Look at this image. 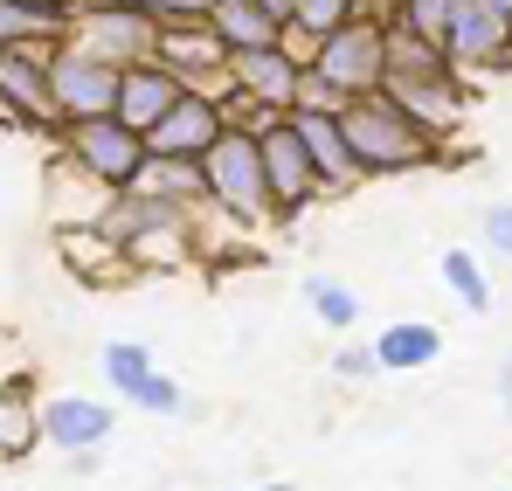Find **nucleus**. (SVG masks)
<instances>
[{
    "label": "nucleus",
    "instance_id": "1",
    "mask_svg": "<svg viewBox=\"0 0 512 491\" xmlns=\"http://www.w3.org/2000/svg\"><path fill=\"white\" fill-rule=\"evenodd\" d=\"M340 132H346V153H353V166H360V180L416 173V166L443 160V132L423 125L409 104H395L388 90L346 97V104H340Z\"/></svg>",
    "mask_w": 512,
    "mask_h": 491
},
{
    "label": "nucleus",
    "instance_id": "2",
    "mask_svg": "<svg viewBox=\"0 0 512 491\" xmlns=\"http://www.w3.org/2000/svg\"><path fill=\"white\" fill-rule=\"evenodd\" d=\"M381 90H388L395 104H409L423 125H436L443 139H450V125H457L464 104H471V90L450 70V56H443L436 42L402 35V28H388V77H381Z\"/></svg>",
    "mask_w": 512,
    "mask_h": 491
},
{
    "label": "nucleus",
    "instance_id": "3",
    "mask_svg": "<svg viewBox=\"0 0 512 491\" xmlns=\"http://www.w3.org/2000/svg\"><path fill=\"white\" fill-rule=\"evenodd\" d=\"M201 187H208V208L236 229L270 222V180H263V153H256V132H222L208 153H201Z\"/></svg>",
    "mask_w": 512,
    "mask_h": 491
},
{
    "label": "nucleus",
    "instance_id": "4",
    "mask_svg": "<svg viewBox=\"0 0 512 491\" xmlns=\"http://www.w3.org/2000/svg\"><path fill=\"white\" fill-rule=\"evenodd\" d=\"M388 77V21H346L333 35H319V56H312V83L326 90V104L340 111L346 97H367Z\"/></svg>",
    "mask_w": 512,
    "mask_h": 491
},
{
    "label": "nucleus",
    "instance_id": "5",
    "mask_svg": "<svg viewBox=\"0 0 512 491\" xmlns=\"http://www.w3.org/2000/svg\"><path fill=\"white\" fill-rule=\"evenodd\" d=\"M63 42H77V49L118 63V70H132V63H153L160 21L139 14V7H125V0H84V7L63 21Z\"/></svg>",
    "mask_w": 512,
    "mask_h": 491
},
{
    "label": "nucleus",
    "instance_id": "6",
    "mask_svg": "<svg viewBox=\"0 0 512 491\" xmlns=\"http://www.w3.org/2000/svg\"><path fill=\"white\" fill-rule=\"evenodd\" d=\"M56 132H63V160L84 166L104 194H125L146 173V160H153L146 139L132 125H118V118H84V125H56Z\"/></svg>",
    "mask_w": 512,
    "mask_h": 491
},
{
    "label": "nucleus",
    "instance_id": "7",
    "mask_svg": "<svg viewBox=\"0 0 512 491\" xmlns=\"http://www.w3.org/2000/svg\"><path fill=\"white\" fill-rule=\"evenodd\" d=\"M118 63L90 56L77 42H56L49 49V104H56V125H84V118H111L118 111Z\"/></svg>",
    "mask_w": 512,
    "mask_h": 491
},
{
    "label": "nucleus",
    "instance_id": "8",
    "mask_svg": "<svg viewBox=\"0 0 512 491\" xmlns=\"http://www.w3.org/2000/svg\"><path fill=\"white\" fill-rule=\"evenodd\" d=\"M256 153H263V180H270V222H298L312 201H326V187L312 173V153L298 146L291 125H270L256 139Z\"/></svg>",
    "mask_w": 512,
    "mask_h": 491
},
{
    "label": "nucleus",
    "instance_id": "9",
    "mask_svg": "<svg viewBox=\"0 0 512 491\" xmlns=\"http://www.w3.org/2000/svg\"><path fill=\"white\" fill-rule=\"evenodd\" d=\"M443 56L457 77H485V70H506L512 63V14L485 7V0H464L443 28Z\"/></svg>",
    "mask_w": 512,
    "mask_h": 491
},
{
    "label": "nucleus",
    "instance_id": "10",
    "mask_svg": "<svg viewBox=\"0 0 512 491\" xmlns=\"http://www.w3.org/2000/svg\"><path fill=\"white\" fill-rule=\"evenodd\" d=\"M153 63H167L173 77L187 83V90H201V97H222L229 90V49L215 42L208 21H167Z\"/></svg>",
    "mask_w": 512,
    "mask_h": 491
},
{
    "label": "nucleus",
    "instance_id": "11",
    "mask_svg": "<svg viewBox=\"0 0 512 491\" xmlns=\"http://www.w3.org/2000/svg\"><path fill=\"white\" fill-rule=\"evenodd\" d=\"M111 436H118V409L97 402V395H49V402H42V443L63 450V457L104 450Z\"/></svg>",
    "mask_w": 512,
    "mask_h": 491
},
{
    "label": "nucleus",
    "instance_id": "12",
    "mask_svg": "<svg viewBox=\"0 0 512 491\" xmlns=\"http://www.w3.org/2000/svg\"><path fill=\"white\" fill-rule=\"evenodd\" d=\"M222 132H229V125H222V104L201 97V90H187L167 118L146 132V153H153V160H194V166H201V153H208Z\"/></svg>",
    "mask_w": 512,
    "mask_h": 491
},
{
    "label": "nucleus",
    "instance_id": "13",
    "mask_svg": "<svg viewBox=\"0 0 512 491\" xmlns=\"http://www.w3.org/2000/svg\"><path fill=\"white\" fill-rule=\"evenodd\" d=\"M284 125H291V132H298V146L312 153V173H319V187H326V194L360 187V166H353V153H346L340 111H312V104H298Z\"/></svg>",
    "mask_w": 512,
    "mask_h": 491
},
{
    "label": "nucleus",
    "instance_id": "14",
    "mask_svg": "<svg viewBox=\"0 0 512 491\" xmlns=\"http://www.w3.org/2000/svg\"><path fill=\"white\" fill-rule=\"evenodd\" d=\"M49 49L56 42H28V49H0V97L21 111V125H56V104H49Z\"/></svg>",
    "mask_w": 512,
    "mask_h": 491
},
{
    "label": "nucleus",
    "instance_id": "15",
    "mask_svg": "<svg viewBox=\"0 0 512 491\" xmlns=\"http://www.w3.org/2000/svg\"><path fill=\"white\" fill-rule=\"evenodd\" d=\"M180 97H187V83L173 77L167 63H132V70L118 77V111H111V118H118V125H132V132L146 139V132L167 118Z\"/></svg>",
    "mask_w": 512,
    "mask_h": 491
},
{
    "label": "nucleus",
    "instance_id": "16",
    "mask_svg": "<svg viewBox=\"0 0 512 491\" xmlns=\"http://www.w3.org/2000/svg\"><path fill=\"white\" fill-rule=\"evenodd\" d=\"M298 63L284 56V49H243V56H229V90H243L256 104H270L277 118H291L298 111Z\"/></svg>",
    "mask_w": 512,
    "mask_h": 491
},
{
    "label": "nucleus",
    "instance_id": "17",
    "mask_svg": "<svg viewBox=\"0 0 512 491\" xmlns=\"http://www.w3.org/2000/svg\"><path fill=\"white\" fill-rule=\"evenodd\" d=\"M42 187H49V215H56V229H63V236L97 229V215H104V201H111V194L90 180L84 166H70L63 153L49 160V180H42Z\"/></svg>",
    "mask_w": 512,
    "mask_h": 491
},
{
    "label": "nucleus",
    "instance_id": "18",
    "mask_svg": "<svg viewBox=\"0 0 512 491\" xmlns=\"http://www.w3.org/2000/svg\"><path fill=\"white\" fill-rule=\"evenodd\" d=\"M28 450H42L35 374H7V381H0V464H21Z\"/></svg>",
    "mask_w": 512,
    "mask_h": 491
},
{
    "label": "nucleus",
    "instance_id": "19",
    "mask_svg": "<svg viewBox=\"0 0 512 491\" xmlns=\"http://www.w3.org/2000/svg\"><path fill=\"white\" fill-rule=\"evenodd\" d=\"M208 28H215V42H222L229 56H243V49H277V35H284V21L263 14L256 0H215V7H208Z\"/></svg>",
    "mask_w": 512,
    "mask_h": 491
},
{
    "label": "nucleus",
    "instance_id": "20",
    "mask_svg": "<svg viewBox=\"0 0 512 491\" xmlns=\"http://www.w3.org/2000/svg\"><path fill=\"white\" fill-rule=\"evenodd\" d=\"M443 353V332L423 326V319H402V326H388L374 339V360H381V374H409V367H429Z\"/></svg>",
    "mask_w": 512,
    "mask_h": 491
},
{
    "label": "nucleus",
    "instance_id": "21",
    "mask_svg": "<svg viewBox=\"0 0 512 491\" xmlns=\"http://www.w3.org/2000/svg\"><path fill=\"white\" fill-rule=\"evenodd\" d=\"M132 187L153 194V201H173V208H208V187H201V166L194 160H146V173Z\"/></svg>",
    "mask_w": 512,
    "mask_h": 491
},
{
    "label": "nucleus",
    "instance_id": "22",
    "mask_svg": "<svg viewBox=\"0 0 512 491\" xmlns=\"http://www.w3.org/2000/svg\"><path fill=\"white\" fill-rule=\"evenodd\" d=\"M305 305H312V319H319L326 332H353L360 326V291L340 284V277H326V270L305 277Z\"/></svg>",
    "mask_w": 512,
    "mask_h": 491
},
{
    "label": "nucleus",
    "instance_id": "23",
    "mask_svg": "<svg viewBox=\"0 0 512 491\" xmlns=\"http://www.w3.org/2000/svg\"><path fill=\"white\" fill-rule=\"evenodd\" d=\"M97 367H104V381L125 395V388H139L146 374H160V360H153V346H139V339H104V353H97Z\"/></svg>",
    "mask_w": 512,
    "mask_h": 491
},
{
    "label": "nucleus",
    "instance_id": "24",
    "mask_svg": "<svg viewBox=\"0 0 512 491\" xmlns=\"http://www.w3.org/2000/svg\"><path fill=\"white\" fill-rule=\"evenodd\" d=\"M28 42H63V14H35L21 0H0V49H28Z\"/></svg>",
    "mask_w": 512,
    "mask_h": 491
},
{
    "label": "nucleus",
    "instance_id": "25",
    "mask_svg": "<svg viewBox=\"0 0 512 491\" xmlns=\"http://www.w3.org/2000/svg\"><path fill=\"white\" fill-rule=\"evenodd\" d=\"M436 270H443V284L464 298V312H492V284H485V270H478V256H471V249H443V256H436Z\"/></svg>",
    "mask_w": 512,
    "mask_h": 491
},
{
    "label": "nucleus",
    "instance_id": "26",
    "mask_svg": "<svg viewBox=\"0 0 512 491\" xmlns=\"http://www.w3.org/2000/svg\"><path fill=\"white\" fill-rule=\"evenodd\" d=\"M457 7H464V0H402L388 28H402V35H416V42H436V49H443V28H450Z\"/></svg>",
    "mask_w": 512,
    "mask_h": 491
},
{
    "label": "nucleus",
    "instance_id": "27",
    "mask_svg": "<svg viewBox=\"0 0 512 491\" xmlns=\"http://www.w3.org/2000/svg\"><path fill=\"white\" fill-rule=\"evenodd\" d=\"M118 402H125V409H139V415H180L187 395H180V381H173V374H146V381H139V388H125Z\"/></svg>",
    "mask_w": 512,
    "mask_h": 491
},
{
    "label": "nucleus",
    "instance_id": "28",
    "mask_svg": "<svg viewBox=\"0 0 512 491\" xmlns=\"http://www.w3.org/2000/svg\"><path fill=\"white\" fill-rule=\"evenodd\" d=\"M291 21L312 28V35H333V28H346V21H360V0H298Z\"/></svg>",
    "mask_w": 512,
    "mask_h": 491
},
{
    "label": "nucleus",
    "instance_id": "29",
    "mask_svg": "<svg viewBox=\"0 0 512 491\" xmlns=\"http://www.w3.org/2000/svg\"><path fill=\"white\" fill-rule=\"evenodd\" d=\"M125 7L153 14V21L167 28V21H208V7H215V0H125Z\"/></svg>",
    "mask_w": 512,
    "mask_h": 491
},
{
    "label": "nucleus",
    "instance_id": "30",
    "mask_svg": "<svg viewBox=\"0 0 512 491\" xmlns=\"http://www.w3.org/2000/svg\"><path fill=\"white\" fill-rule=\"evenodd\" d=\"M333 374H340V381H367V374H381L374 339H367V346H360V339H353V346H340V353H333Z\"/></svg>",
    "mask_w": 512,
    "mask_h": 491
},
{
    "label": "nucleus",
    "instance_id": "31",
    "mask_svg": "<svg viewBox=\"0 0 512 491\" xmlns=\"http://www.w3.org/2000/svg\"><path fill=\"white\" fill-rule=\"evenodd\" d=\"M485 243L499 249V256H512V201H492L485 208Z\"/></svg>",
    "mask_w": 512,
    "mask_h": 491
},
{
    "label": "nucleus",
    "instance_id": "32",
    "mask_svg": "<svg viewBox=\"0 0 512 491\" xmlns=\"http://www.w3.org/2000/svg\"><path fill=\"white\" fill-rule=\"evenodd\" d=\"M21 7H35V14H63V21H70L84 0H21Z\"/></svg>",
    "mask_w": 512,
    "mask_h": 491
},
{
    "label": "nucleus",
    "instance_id": "33",
    "mask_svg": "<svg viewBox=\"0 0 512 491\" xmlns=\"http://www.w3.org/2000/svg\"><path fill=\"white\" fill-rule=\"evenodd\" d=\"M256 7H263V14H277V21H291V7H298V0H256Z\"/></svg>",
    "mask_w": 512,
    "mask_h": 491
},
{
    "label": "nucleus",
    "instance_id": "34",
    "mask_svg": "<svg viewBox=\"0 0 512 491\" xmlns=\"http://www.w3.org/2000/svg\"><path fill=\"white\" fill-rule=\"evenodd\" d=\"M499 402H506V409H512V360H506V367H499Z\"/></svg>",
    "mask_w": 512,
    "mask_h": 491
},
{
    "label": "nucleus",
    "instance_id": "35",
    "mask_svg": "<svg viewBox=\"0 0 512 491\" xmlns=\"http://www.w3.org/2000/svg\"><path fill=\"white\" fill-rule=\"evenodd\" d=\"M250 491H298V485H284V478H270V485H250Z\"/></svg>",
    "mask_w": 512,
    "mask_h": 491
},
{
    "label": "nucleus",
    "instance_id": "36",
    "mask_svg": "<svg viewBox=\"0 0 512 491\" xmlns=\"http://www.w3.org/2000/svg\"><path fill=\"white\" fill-rule=\"evenodd\" d=\"M485 7H499V14H512V0H485Z\"/></svg>",
    "mask_w": 512,
    "mask_h": 491
}]
</instances>
